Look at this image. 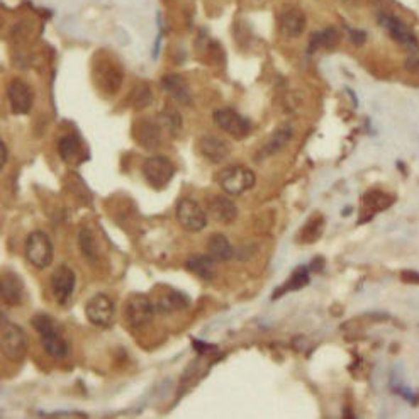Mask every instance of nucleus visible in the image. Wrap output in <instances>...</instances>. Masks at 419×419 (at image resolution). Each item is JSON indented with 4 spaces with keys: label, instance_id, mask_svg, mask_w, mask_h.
<instances>
[{
    "label": "nucleus",
    "instance_id": "7c9ffc66",
    "mask_svg": "<svg viewBox=\"0 0 419 419\" xmlns=\"http://www.w3.org/2000/svg\"><path fill=\"white\" fill-rule=\"evenodd\" d=\"M160 124L166 127L171 134H179V131L182 129V117H180L179 110L174 107L163 109V112L160 114Z\"/></svg>",
    "mask_w": 419,
    "mask_h": 419
},
{
    "label": "nucleus",
    "instance_id": "c85d7f7f",
    "mask_svg": "<svg viewBox=\"0 0 419 419\" xmlns=\"http://www.w3.org/2000/svg\"><path fill=\"white\" fill-rule=\"evenodd\" d=\"M78 245H80L83 257L88 260V263H97V260H99V248H97V243L88 229H82L80 231V235H78Z\"/></svg>",
    "mask_w": 419,
    "mask_h": 419
},
{
    "label": "nucleus",
    "instance_id": "b1692460",
    "mask_svg": "<svg viewBox=\"0 0 419 419\" xmlns=\"http://www.w3.org/2000/svg\"><path fill=\"white\" fill-rule=\"evenodd\" d=\"M309 272H311V268L299 267L297 270H295L292 275L287 279L285 284L275 290L273 299H279L280 295H285L287 292H292V290H299L302 289V287H306L309 284Z\"/></svg>",
    "mask_w": 419,
    "mask_h": 419
},
{
    "label": "nucleus",
    "instance_id": "0eeeda50",
    "mask_svg": "<svg viewBox=\"0 0 419 419\" xmlns=\"http://www.w3.org/2000/svg\"><path fill=\"white\" fill-rule=\"evenodd\" d=\"M154 311H157V307H154L152 299L147 297L144 294H134L127 299L124 306V317L132 328H143L153 319Z\"/></svg>",
    "mask_w": 419,
    "mask_h": 419
},
{
    "label": "nucleus",
    "instance_id": "f257e3e1",
    "mask_svg": "<svg viewBox=\"0 0 419 419\" xmlns=\"http://www.w3.org/2000/svg\"><path fill=\"white\" fill-rule=\"evenodd\" d=\"M31 324L38 331L44 351L48 355L56 360H65L70 355L68 341L61 336L60 326L56 324V321L53 317L46 314H36L31 319Z\"/></svg>",
    "mask_w": 419,
    "mask_h": 419
},
{
    "label": "nucleus",
    "instance_id": "20e7f679",
    "mask_svg": "<svg viewBox=\"0 0 419 419\" xmlns=\"http://www.w3.org/2000/svg\"><path fill=\"white\" fill-rule=\"evenodd\" d=\"M218 182L228 196H241V193L255 187L257 176L246 166H231V169L221 171Z\"/></svg>",
    "mask_w": 419,
    "mask_h": 419
},
{
    "label": "nucleus",
    "instance_id": "4468645a",
    "mask_svg": "<svg viewBox=\"0 0 419 419\" xmlns=\"http://www.w3.org/2000/svg\"><path fill=\"white\" fill-rule=\"evenodd\" d=\"M306 14H304L301 9H287L279 17V31L284 38H301L304 31H306Z\"/></svg>",
    "mask_w": 419,
    "mask_h": 419
},
{
    "label": "nucleus",
    "instance_id": "39448f33",
    "mask_svg": "<svg viewBox=\"0 0 419 419\" xmlns=\"http://www.w3.org/2000/svg\"><path fill=\"white\" fill-rule=\"evenodd\" d=\"M53 243L43 231H33L26 240V258L33 267L44 270L53 263Z\"/></svg>",
    "mask_w": 419,
    "mask_h": 419
},
{
    "label": "nucleus",
    "instance_id": "7ed1b4c3",
    "mask_svg": "<svg viewBox=\"0 0 419 419\" xmlns=\"http://www.w3.org/2000/svg\"><path fill=\"white\" fill-rule=\"evenodd\" d=\"M141 171H143L144 180H147L149 187L154 191H163L175 176V165L170 158L163 157V154H154V157L144 160Z\"/></svg>",
    "mask_w": 419,
    "mask_h": 419
},
{
    "label": "nucleus",
    "instance_id": "ddd939ff",
    "mask_svg": "<svg viewBox=\"0 0 419 419\" xmlns=\"http://www.w3.org/2000/svg\"><path fill=\"white\" fill-rule=\"evenodd\" d=\"M7 99L12 112L17 114V116H22V114H29V110L33 109L34 94L28 83L16 78V80L9 83Z\"/></svg>",
    "mask_w": 419,
    "mask_h": 419
},
{
    "label": "nucleus",
    "instance_id": "f8f14e48",
    "mask_svg": "<svg viewBox=\"0 0 419 419\" xmlns=\"http://www.w3.org/2000/svg\"><path fill=\"white\" fill-rule=\"evenodd\" d=\"M94 78L97 82V85L102 88L104 92L107 94H116V92L121 88L122 83V70L121 66L114 63L110 60H102L97 61L95 68H94Z\"/></svg>",
    "mask_w": 419,
    "mask_h": 419
},
{
    "label": "nucleus",
    "instance_id": "f3484780",
    "mask_svg": "<svg viewBox=\"0 0 419 419\" xmlns=\"http://www.w3.org/2000/svg\"><path fill=\"white\" fill-rule=\"evenodd\" d=\"M209 213L216 223L231 224L238 218V207L229 197L216 196L209 201Z\"/></svg>",
    "mask_w": 419,
    "mask_h": 419
},
{
    "label": "nucleus",
    "instance_id": "f03ea898",
    "mask_svg": "<svg viewBox=\"0 0 419 419\" xmlns=\"http://www.w3.org/2000/svg\"><path fill=\"white\" fill-rule=\"evenodd\" d=\"M0 345L4 356L11 361H22L29 350V339L24 329L9 321L4 314L0 323Z\"/></svg>",
    "mask_w": 419,
    "mask_h": 419
},
{
    "label": "nucleus",
    "instance_id": "412c9836",
    "mask_svg": "<svg viewBox=\"0 0 419 419\" xmlns=\"http://www.w3.org/2000/svg\"><path fill=\"white\" fill-rule=\"evenodd\" d=\"M294 129L290 124H280L275 131L272 132L270 138L267 139V143L263 144L260 157H270V154L279 153L282 148H285L289 144V141L292 139Z\"/></svg>",
    "mask_w": 419,
    "mask_h": 419
},
{
    "label": "nucleus",
    "instance_id": "423d86ee",
    "mask_svg": "<svg viewBox=\"0 0 419 419\" xmlns=\"http://www.w3.org/2000/svg\"><path fill=\"white\" fill-rule=\"evenodd\" d=\"M85 316L94 326H99V328H109V326H112L114 323L116 306H114L112 299H110L109 295L99 292L87 301Z\"/></svg>",
    "mask_w": 419,
    "mask_h": 419
},
{
    "label": "nucleus",
    "instance_id": "5701e85b",
    "mask_svg": "<svg viewBox=\"0 0 419 419\" xmlns=\"http://www.w3.org/2000/svg\"><path fill=\"white\" fill-rule=\"evenodd\" d=\"M189 306H191V299L184 292H179V290H170L169 294L163 295L154 307L160 312L169 314V312L185 311V309H189Z\"/></svg>",
    "mask_w": 419,
    "mask_h": 419
},
{
    "label": "nucleus",
    "instance_id": "72a5a7b5",
    "mask_svg": "<svg viewBox=\"0 0 419 419\" xmlns=\"http://www.w3.org/2000/svg\"><path fill=\"white\" fill-rule=\"evenodd\" d=\"M0 152H2V158H0V165H2V166H4V165H6V163H7V160H9V152H7V144H6V143H4V141H2V143H0Z\"/></svg>",
    "mask_w": 419,
    "mask_h": 419
},
{
    "label": "nucleus",
    "instance_id": "9d476101",
    "mask_svg": "<svg viewBox=\"0 0 419 419\" xmlns=\"http://www.w3.org/2000/svg\"><path fill=\"white\" fill-rule=\"evenodd\" d=\"M378 22H381L383 28L387 29V33L391 34L392 39L399 43L401 46H404L405 50L409 51L419 50V41L416 34L413 33V29L409 28L405 22L397 19L396 16H391V14H382L381 17H378Z\"/></svg>",
    "mask_w": 419,
    "mask_h": 419
},
{
    "label": "nucleus",
    "instance_id": "4be33fe9",
    "mask_svg": "<svg viewBox=\"0 0 419 419\" xmlns=\"http://www.w3.org/2000/svg\"><path fill=\"white\" fill-rule=\"evenodd\" d=\"M207 253L213 257L216 262H228L235 257V248L229 240L221 233H216L207 241Z\"/></svg>",
    "mask_w": 419,
    "mask_h": 419
},
{
    "label": "nucleus",
    "instance_id": "bb28decb",
    "mask_svg": "<svg viewBox=\"0 0 419 419\" xmlns=\"http://www.w3.org/2000/svg\"><path fill=\"white\" fill-rule=\"evenodd\" d=\"M338 31L334 28H326L323 31H317L311 36V41H309V53H314L319 48H333L334 44L338 43Z\"/></svg>",
    "mask_w": 419,
    "mask_h": 419
},
{
    "label": "nucleus",
    "instance_id": "6ab92c4d",
    "mask_svg": "<svg viewBox=\"0 0 419 419\" xmlns=\"http://www.w3.org/2000/svg\"><path fill=\"white\" fill-rule=\"evenodd\" d=\"M185 268L189 272L193 273L197 279L211 282L216 277V260L207 255H192V257L187 258V263H185Z\"/></svg>",
    "mask_w": 419,
    "mask_h": 419
},
{
    "label": "nucleus",
    "instance_id": "dca6fc26",
    "mask_svg": "<svg viewBox=\"0 0 419 419\" xmlns=\"http://www.w3.org/2000/svg\"><path fill=\"white\" fill-rule=\"evenodd\" d=\"M198 148H201V153L211 163H223L229 157V153H231V148H229L226 141L213 134L198 139Z\"/></svg>",
    "mask_w": 419,
    "mask_h": 419
},
{
    "label": "nucleus",
    "instance_id": "2f4dec72",
    "mask_svg": "<svg viewBox=\"0 0 419 419\" xmlns=\"http://www.w3.org/2000/svg\"><path fill=\"white\" fill-rule=\"evenodd\" d=\"M401 279L405 284H419V273L416 272H403L401 273Z\"/></svg>",
    "mask_w": 419,
    "mask_h": 419
},
{
    "label": "nucleus",
    "instance_id": "a211bd4d",
    "mask_svg": "<svg viewBox=\"0 0 419 419\" xmlns=\"http://www.w3.org/2000/svg\"><path fill=\"white\" fill-rule=\"evenodd\" d=\"M134 136L143 148H157L158 144L161 143V124H157V122L143 119V121L136 122Z\"/></svg>",
    "mask_w": 419,
    "mask_h": 419
},
{
    "label": "nucleus",
    "instance_id": "c756f323",
    "mask_svg": "<svg viewBox=\"0 0 419 419\" xmlns=\"http://www.w3.org/2000/svg\"><path fill=\"white\" fill-rule=\"evenodd\" d=\"M152 102H153L152 88H149L148 83H139V85L136 87L131 94V105L134 109L141 110L148 107V105H152Z\"/></svg>",
    "mask_w": 419,
    "mask_h": 419
},
{
    "label": "nucleus",
    "instance_id": "cd10ccee",
    "mask_svg": "<svg viewBox=\"0 0 419 419\" xmlns=\"http://www.w3.org/2000/svg\"><path fill=\"white\" fill-rule=\"evenodd\" d=\"M324 231V218H321V216H316V218H312L306 226L302 228V231L299 233V241L304 243V245H307V243H314L319 240V236L323 235Z\"/></svg>",
    "mask_w": 419,
    "mask_h": 419
},
{
    "label": "nucleus",
    "instance_id": "a878e982",
    "mask_svg": "<svg viewBox=\"0 0 419 419\" xmlns=\"http://www.w3.org/2000/svg\"><path fill=\"white\" fill-rule=\"evenodd\" d=\"M392 202H394V197L387 196V193L383 192L372 191L364 197V202H361V211H367V213H378V211L387 209Z\"/></svg>",
    "mask_w": 419,
    "mask_h": 419
},
{
    "label": "nucleus",
    "instance_id": "473e14b6",
    "mask_svg": "<svg viewBox=\"0 0 419 419\" xmlns=\"http://www.w3.org/2000/svg\"><path fill=\"white\" fill-rule=\"evenodd\" d=\"M350 36H351V41L355 44H364L365 39H367V36H365L364 31H355L351 29L350 31Z\"/></svg>",
    "mask_w": 419,
    "mask_h": 419
},
{
    "label": "nucleus",
    "instance_id": "1a4fd4ad",
    "mask_svg": "<svg viewBox=\"0 0 419 419\" xmlns=\"http://www.w3.org/2000/svg\"><path fill=\"white\" fill-rule=\"evenodd\" d=\"M176 219L180 226L191 233L202 231L207 226V214L192 198H180L176 204Z\"/></svg>",
    "mask_w": 419,
    "mask_h": 419
},
{
    "label": "nucleus",
    "instance_id": "2eb2a0df",
    "mask_svg": "<svg viewBox=\"0 0 419 419\" xmlns=\"http://www.w3.org/2000/svg\"><path fill=\"white\" fill-rule=\"evenodd\" d=\"M0 295L6 306H19L24 299V284H22L21 277L14 272H6L2 275L0 282Z\"/></svg>",
    "mask_w": 419,
    "mask_h": 419
},
{
    "label": "nucleus",
    "instance_id": "6e6552de",
    "mask_svg": "<svg viewBox=\"0 0 419 419\" xmlns=\"http://www.w3.org/2000/svg\"><path fill=\"white\" fill-rule=\"evenodd\" d=\"M214 122L218 124L219 129L228 132L231 138L235 139H245L251 131V122L241 114H238L233 109H218L213 114Z\"/></svg>",
    "mask_w": 419,
    "mask_h": 419
},
{
    "label": "nucleus",
    "instance_id": "393cba45",
    "mask_svg": "<svg viewBox=\"0 0 419 419\" xmlns=\"http://www.w3.org/2000/svg\"><path fill=\"white\" fill-rule=\"evenodd\" d=\"M58 153L60 158L66 163H73L80 158L82 153V144L78 141L77 136L66 134L58 141Z\"/></svg>",
    "mask_w": 419,
    "mask_h": 419
},
{
    "label": "nucleus",
    "instance_id": "9b49d317",
    "mask_svg": "<svg viewBox=\"0 0 419 419\" xmlns=\"http://www.w3.org/2000/svg\"><path fill=\"white\" fill-rule=\"evenodd\" d=\"M75 284H77V277H75V272L68 267V265H60V267L53 272L51 275L53 297L56 299V302H58L60 306H65V304L72 299Z\"/></svg>",
    "mask_w": 419,
    "mask_h": 419
},
{
    "label": "nucleus",
    "instance_id": "aec40b11",
    "mask_svg": "<svg viewBox=\"0 0 419 419\" xmlns=\"http://www.w3.org/2000/svg\"><path fill=\"white\" fill-rule=\"evenodd\" d=\"M161 85L163 88H165L166 94L174 97L179 104H184V105L192 104L191 88H189L187 82H185L180 75H166V77H163Z\"/></svg>",
    "mask_w": 419,
    "mask_h": 419
}]
</instances>
